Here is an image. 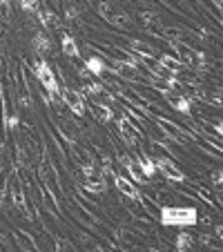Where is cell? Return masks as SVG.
Masks as SVG:
<instances>
[{
    "mask_svg": "<svg viewBox=\"0 0 223 252\" xmlns=\"http://www.w3.org/2000/svg\"><path fill=\"white\" fill-rule=\"evenodd\" d=\"M167 43H170V47L176 52V56H181L179 61L183 63L185 67H190V69L196 71V74L208 71V56H205L203 52L194 49L192 45L185 43V40H167Z\"/></svg>",
    "mask_w": 223,
    "mask_h": 252,
    "instance_id": "7a4b0ae2",
    "label": "cell"
},
{
    "mask_svg": "<svg viewBox=\"0 0 223 252\" xmlns=\"http://www.w3.org/2000/svg\"><path fill=\"white\" fill-rule=\"evenodd\" d=\"M163 98L167 100V105H170L172 110L181 112V114H190L192 112V98L188 94H183V92H174V90H167V92H161Z\"/></svg>",
    "mask_w": 223,
    "mask_h": 252,
    "instance_id": "9c48e42d",
    "label": "cell"
},
{
    "mask_svg": "<svg viewBox=\"0 0 223 252\" xmlns=\"http://www.w3.org/2000/svg\"><path fill=\"white\" fill-rule=\"evenodd\" d=\"M32 49L36 56H45L47 52H52V38L45 29H38V32L32 33Z\"/></svg>",
    "mask_w": 223,
    "mask_h": 252,
    "instance_id": "7c38bea8",
    "label": "cell"
},
{
    "mask_svg": "<svg viewBox=\"0 0 223 252\" xmlns=\"http://www.w3.org/2000/svg\"><path fill=\"white\" fill-rule=\"evenodd\" d=\"M116 132H119L121 141H123L127 148H136V145H141V138H143L141 127H138L136 123H132L125 114H121L119 119H116Z\"/></svg>",
    "mask_w": 223,
    "mask_h": 252,
    "instance_id": "8992f818",
    "label": "cell"
},
{
    "mask_svg": "<svg viewBox=\"0 0 223 252\" xmlns=\"http://www.w3.org/2000/svg\"><path fill=\"white\" fill-rule=\"evenodd\" d=\"M159 63H161L163 67H167L172 74H176V78H179L181 74L185 71V65H183V63H181L179 58L170 56V54H159Z\"/></svg>",
    "mask_w": 223,
    "mask_h": 252,
    "instance_id": "ffe728a7",
    "label": "cell"
},
{
    "mask_svg": "<svg viewBox=\"0 0 223 252\" xmlns=\"http://www.w3.org/2000/svg\"><path fill=\"white\" fill-rule=\"evenodd\" d=\"M87 112H92L98 123H112V121H114V110H112V105H96L94 103L92 107H87Z\"/></svg>",
    "mask_w": 223,
    "mask_h": 252,
    "instance_id": "d6986e66",
    "label": "cell"
},
{
    "mask_svg": "<svg viewBox=\"0 0 223 252\" xmlns=\"http://www.w3.org/2000/svg\"><path fill=\"white\" fill-rule=\"evenodd\" d=\"M61 47H63V54L65 56H69V58H78L81 56V49H78V45H76V38L71 36V33H63V38H61Z\"/></svg>",
    "mask_w": 223,
    "mask_h": 252,
    "instance_id": "44dd1931",
    "label": "cell"
},
{
    "mask_svg": "<svg viewBox=\"0 0 223 252\" xmlns=\"http://www.w3.org/2000/svg\"><path fill=\"white\" fill-rule=\"evenodd\" d=\"M134 163L141 167V172L147 176V179H152V176L157 174V165H154V158L150 157L147 152H143V150H138V152H136V157H134Z\"/></svg>",
    "mask_w": 223,
    "mask_h": 252,
    "instance_id": "2e32d148",
    "label": "cell"
},
{
    "mask_svg": "<svg viewBox=\"0 0 223 252\" xmlns=\"http://www.w3.org/2000/svg\"><path fill=\"white\" fill-rule=\"evenodd\" d=\"M54 248H56V250H76V246H74L69 239H63L61 234H54Z\"/></svg>",
    "mask_w": 223,
    "mask_h": 252,
    "instance_id": "d4e9b609",
    "label": "cell"
},
{
    "mask_svg": "<svg viewBox=\"0 0 223 252\" xmlns=\"http://www.w3.org/2000/svg\"><path fill=\"white\" fill-rule=\"evenodd\" d=\"M54 123H56L58 134L63 136V141H65L67 145H74V143H78L81 129H78V125L74 123V121H69V119H61V116H54Z\"/></svg>",
    "mask_w": 223,
    "mask_h": 252,
    "instance_id": "30bf717a",
    "label": "cell"
},
{
    "mask_svg": "<svg viewBox=\"0 0 223 252\" xmlns=\"http://www.w3.org/2000/svg\"><path fill=\"white\" fill-rule=\"evenodd\" d=\"M38 174H40V181H43L45 186L54 188V190H58V192H65L63 190V183H61V176H58L56 165H54V161L47 157V154H43V158L38 161Z\"/></svg>",
    "mask_w": 223,
    "mask_h": 252,
    "instance_id": "52a82bcc",
    "label": "cell"
},
{
    "mask_svg": "<svg viewBox=\"0 0 223 252\" xmlns=\"http://www.w3.org/2000/svg\"><path fill=\"white\" fill-rule=\"evenodd\" d=\"M36 16H38V23H40V27H43L45 32H56V29H63V20L58 18L56 11L40 7Z\"/></svg>",
    "mask_w": 223,
    "mask_h": 252,
    "instance_id": "5bb4252c",
    "label": "cell"
},
{
    "mask_svg": "<svg viewBox=\"0 0 223 252\" xmlns=\"http://www.w3.org/2000/svg\"><path fill=\"white\" fill-rule=\"evenodd\" d=\"M127 47H129V52L136 54V56H141V58H157L159 56L157 47L150 45L147 40H143V38H129Z\"/></svg>",
    "mask_w": 223,
    "mask_h": 252,
    "instance_id": "4fadbf2b",
    "label": "cell"
},
{
    "mask_svg": "<svg viewBox=\"0 0 223 252\" xmlns=\"http://www.w3.org/2000/svg\"><path fill=\"white\" fill-rule=\"evenodd\" d=\"M14 239H16V246L20 248V250H40V246L36 243V239H33V234L25 232V230H14Z\"/></svg>",
    "mask_w": 223,
    "mask_h": 252,
    "instance_id": "ac0fdd59",
    "label": "cell"
},
{
    "mask_svg": "<svg viewBox=\"0 0 223 252\" xmlns=\"http://www.w3.org/2000/svg\"><path fill=\"white\" fill-rule=\"evenodd\" d=\"M159 221L167 228H188L199 223V212L192 205H163L159 208Z\"/></svg>",
    "mask_w": 223,
    "mask_h": 252,
    "instance_id": "6da1fadb",
    "label": "cell"
},
{
    "mask_svg": "<svg viewBox=\"0 0 223 252\" xmlns=\"http://www.w3.org/2000/svg\"><path fill=\"white\" fill-rule=\"evenodd\" d=\"M152 119H154V123L161 127V132L165 134L174 145H196V143H199V138H196L194 132H188V129L181 127V125L174 123V121L165 119V116H152Z\"/></svg>",
    "mask_w": 223,
    "mask_h": 252,
    "instance_id": "3957f363",
    "label": "cell"
},
{
    "mask_svg": "<svg viewBox=\"0 0 223 252\" xmlns=\"http://www.w3.org/2000/svg\"><path fill=\"white\" fill-rule=\"evenodd\" d=\"M194 190H196V194H199V199H201V201H205V203H208L210 208H214L217 212L221 210V205L217 203V199L212 196V192H210L208 188H203V186H199V183H194Z\"/></svg>",
    "mask_w": 223,
    "mask_h": 252,
    "instance_id": "7402d4cb",
    "label": "cell"
},
{
    "mask_svg": "<svg viewBox=\"0 0 223 252\" xmlns=\"http://www.w3.org/2000/svg\"><path fill=\"white\" fill-rule=\"evenodd\" d=\"M18 5L20 9L25 11V14H38V9L43 7V0H18Z\"/></svg>",
    "mask_w": 223,
    "mask_h": 252,
    "instance_id": "cb8c5ba5",
    "label": "cell"
},
{
    "mask_svg": "<svg viewBox=\"0 0 223 252\" xmlns=\"http://www.w3.org/2000/svg\"><path fill=\"white\" fill-rule=\"evenodd\" d=\"M154 158V165H157V170L161 172L163 176H165L167 181L172 183H183L185 181V172L181 170L179 165H176L174 158H167V157H161V154H157Z\"/></svg>",
    "mask_w": 223,
    "mask_h": 252,
    "instance_id": "ba28073f",
    "label": "cell"
},
{
    "mask_svg": "<svg viewBox=\"0 0 223 252\" xmlns=\"http://www.w3.org/2000/svg\"><path fill=\"white\" fill-rule=\"evenodd\" d=\"M194 246V237H192L190 232H179L176 234V241H174V248L176 250H190V248Z\"/></svg>",
    "mask_w": 223,
    "mask_h": 252,
    "instance_id": "603a6c76",
    "label": "cell"
},
{
    "mask_svg": "<svg viewBox=\"0 0 223 252\" xmlns=\"http://www.w3.org/2000/svg\"><path fill=\"white\" fill-rule=\"evenodd\" d=\"M96 11H98L100 18H103L105 23H109L112 27H119V29L132 27V18H129L127 11H123L121 7L112 5V2H105V0H100L98 7H96Z\"/></svg>",
    "mask_w": 223,
    "mask_h": 252,
    "instance_id": "277c9868",
    "label": "cell"
},
{
    "mask_svg": "<svg viewBox=\"0 0 223 252\" xmlns=\"http://www.w3.org/2000/svg\"><path fill=\"white\" fill-rule=\"evenodd\" d=\"M214 5V9H217V14H221V7H223V0H210Z\"/></svg>",
    "mask_w": 223,
    "mask_h": 252,
    "instance_id": "f1b7e54d",
    "label": "cell"
},
{
    "mask_svg": "<svg viewBox=\"0 0 223 252\" xmlns=\"http://www.w3.org/2000/svg\"><path fill=\"white\" fill-rule=\"evenodd\" d=\"M116 161L121 163V165L125 167V170L129 172V176H132V181H138V183H150V179H147L145 174L141 172V167L134 163V158L132 157H127V154H119L116 157Z\"/></svg>",
    "mask_w": 223,
    "mask_h": 252,
    "instance_id": "9a60e30c",
    "label": "cell"
},
{
    "mask_svg": "<svg viewBox=\"0 0 223 252\" xmlns=\"http://www.w3.org/2000/svg\"><path fill=\"white\" fill-rule=\"evenodd\" d=\"M81 186L85 188V192H90V194H105V192H107V179H105L100 172H96V174L83 176Z\"/></svg>",
    "mask_w": 223,
    "mask_h": 252,
    "instance_id": "8fae6325",
    "label": "cell"
},
{
    "mask_svg": "<svg viewBox=\"0 0 223 252\" xmlns=\"http://www.w3.org/2000/svg\"><path fill=\"white\" fill-rule=\"evenodd\" d=\"M11 248H14V246H11V241L7 239V234L0 232V250H11Z\"/></svg>",
    "mask_w": 223,
    "mask_h": 252,
    "instance_id": "4316f807",
    "label": "cell"
},
{
    "mask_svg": "<svg viewBox=\"0 0 223 252\" xmlns=\"http://www.w3.org/2000/svg\"><path fill=\"white\" fill-rule=\"evenodd\" d=\"M61 103L65 105V107L74 116H85V112H87V103H85L83 92L69 87L67 83H65V85H61Z\"/></svg>",
    "mask_w": 223,
    "mask_h": 252,
    "instance_id": "5b68a950",
    "label": "cell"
},
{
    "mask_svg": "<svg viewBox=\"0 0 223 252\" xmlns=\"http://www.w3.org/2000/svg\"><path fill=\"white\" fill-rule=\"evenodd\" d=\"M138 20H141V25L150 33H159V29L163 27V25H161V16H159L157 11H141V14H138Z\"/></svg>",
    "mask_w": 223,
    "mask_h": 252,
    "instance_id": "e0dca14e",
    "label": "cell"
},
{
    "mask_svg": "<svg viewBox=\"0 0 223 252\" xmlns=\"http://www.w3.org/2000/svg\"><path fill=\"white\" fill-rule=\"evenodd\" d=\"M214 237H217V239H223V225H221V223L214 225Z\"/></svg>",
    "mask_w": 223,
    "mask_h": 252,
    "instance_id": "83f0119b",
    "label": "cell"
},
{
    "mask_svg": "<svg viewBox=\"0 0 223 252\" xmlns=\"http://www.w3.org/2000/svg\"><path fill=\"white\" fill-rule=\"evenodd\" d=\"M210 179H212V186L217 188V190H221V186H223V170H221V167H217V170H212V174H210Z\"/></svg>",
    "mask_w": 223,
    "mask_h": 252,
    "instance_id": "484cf974",
    "label": "cell"
}]
</instances>
